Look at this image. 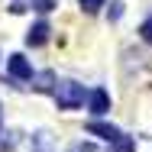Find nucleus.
I'll list each match as a JSON object with an SVG mask.
<instances>
[{"instance_id": "3", "label": "nucleus", "mask_w": 152, "mask_h": 152, "mask_svg": "<svg viewBox=\"0 0 152 152\" xmlns=\"http://www.w3.org/2000/svg\"><path fill=\"white\" fill-rule=\"evenodd\" d=\"M49 32H52L49 23H36V26L26 32V45H45V42H49Z\"/></svg>"}, {"instance_id": "9", "label": "nucleus", "mask_w": 152, "mask_h": 152, "mask_svg": "<svg viewBox=\"0 0 152 152\" xmlns=\"http://www.w3.org/2000/svg\"><path fill=\"white\" fill-rule=\"evenodd\" d=\"M139 36H142V42H149V45H152V16L139 26Z\"/></svg>"}, {"instance_id": "5", "label": "nucleus", "mask_w": 152, "mask_h": 152, "mask_svg": "<svg viewBox=\"0 0 152 152\" xmlns=\"http://www.w3.org/2000/svg\"><path fill=\"white\" fill-rule=\"evenodd\" d=\"M29 81H32V88L39 94H52V88H55V75H52V71H42V75H36Z\"/></svg>"}, {"instance_id": "13", "label": "nucleus", "mask_w": 152, "mask_h": 152, "mask_svg": "<svg viewBox=\"0 0 152 152\" xmlns=\"http://www.w3.org/2000/svg\"><path fill=\"white\" fill-rule=\"evenodd\" d=\"M0 123H3V110H0Z\"/></svg>"}, {"instance_id": "7", "label": "nucleus", "mask_w": 152, "mask_h": 152, "mask_svg": "<svg viewBox=\"0 0 152 152\" xmlns=\"http://www.w3.org/2000/svg\"><path fill=\"white\" fill-rule=\"evenodd\" d=\"M107 152H133V139H129V136H117V139H113V142H110V149Z\"/></svg>"}, {"instance_id": "1", "label": "nucleus", "mask_w": 152, "mask_h": 152, "mask_svg": "<svg viewBox=\"0 0 152 152\" xmlns=\"http://www.w3.org/2000/svg\"><path fill=\"white\" fill-rule=\"evenodd\" d=\"M52 97H55L58 110H78L84 104V88L75 84V81H61V84L52 88Z\"/></svg>"}, {"instance_id": "6", "label": "nucleus", "mask_w": 152, "mask_h": 152, "mask_svg": "<svg viewBox=\"0 0 152 152\" xmlns=\"http://www.w3.org/2000/svg\"><path fill=\"white\" fill-rule=\"evenodd\" d=\"M110 110V97H107V91H97L91 94V113H107Z\"/></svg>"}, {"instance_id": "12", "label": "nucleus", "mask_w": 152, "mask_h": 152, "mask_svg": "<svg viewBox=\"0 0 152 152\" xmlns=\"http://www.w3.org/2000/svg\"><path fill=\"white\" fill-rule=\"evenodd\" d=\"M71 152H94V146H91V142H78Z\"/></svg>"}, {"instance_id": "11", "label": "nucleus", "mask_w": 152, "mask_h": 152, "mask_svg": "<svg viewBox=\"0 0 152 152\" xmlns=\"http://www.w3.org/2000/svg\"><path fill=\"white\" fill-rule=\"evenodd\" d=\"M120 13H123V3L113 0V3H110V20H120Z\"/></svg>"}, {"instance_id": "10", "label": "nucleus", "mask_w": 152, "mask_h": 152, "mask_svg": "<svg viewBox=\"0 0 152 152\" xmlns=\"http://www.w3.org/2000/svg\"><path fill=\"white\" fill-rule=\"evenodd\" d=\"M32 7H36L39 13H49V10L55 7V0H32Z\"/></svg>"}, {"instance_id": "8", "label": "nucleus", "mask_w": 152, "mask_h": 152, "mask_svg": "<svg viewBox=\"0 0 152 152\" xmlns=\"http://www.w3.org/2000/svg\"><path fill=\"white\" fill-rule=\"evenodd\" d=\"M78 3H81V10H84V13H97L107 0H78Z\"/></svg>"}, {"instance_id": "4", "label": "nucleus", "mask_w": 152, "mask_h": 152, "mask_svg": "<svg viewBox=\"0 0 152 152\" xmlns=\"http://www.w3.org/2000/svg\"><path fill=\"white\" fill-rule=\"evenodd\" d=\"M88 133H94V136H100V139H107V142H113L117 136H120V129L117 126H110V123H88Z\"/></svg>"}, {"instance_id": "2", "label": "nucleus", "mask_w": 152, "mask_h": 152, "mask_svg": "<svg viewBox=\"0 0 152 152\" xmlns=\"http://www.w3.org/2000/svg\"><path fill=\"white\" fill-rule=\"evenodd\" d=\"M7 71H10V78H13V81H29V78H32V65L23 58L20 52L7 58Z\"/></svg>"}]
</instances>
